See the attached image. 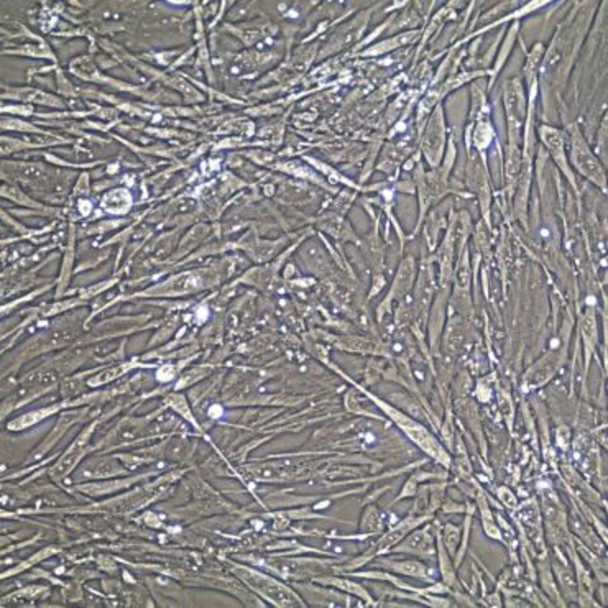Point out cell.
<instances>
[{
  "label": "cell",
  "instance_id": "6da1fadb",
  "mask_svg": "<svg viewBox=\"0 0 608 608\" xmlns=\"http://www.w3.org/2000/svg\"><path fill=\"white\" fill-rule=\"evenodd\" d=\"M580 175L595 183L598 188L605 189V170H603L602 163L593 155L591 147H589L587 140L584 138L582 131L577 127H574L573 134H570V163Z\"/></svg>",
  "mask_w": 608,
  "mask_h": 608
},
{
  "label": "cell",
  "instance_id": "7a4b0ae2",
  "mask_svg": "<svg viewBox=\"0 0 608 608\" xmlns=\"http://www.w3.org/2000/svg\"><path fill=\"white\" fill-rule=\"evenodd\" d=\"M237 574L243 582L250 585L253 591L260 593L262 597H265L269 602L275 603V605H301V600L289 589L285 587L283 584H280L278 580L269 577V575L260 574L257 570H252L248 567L242 566H239Z\"/></svg>",
  "mask_w": 608,
  "mask_h": 608
},
{
  "label": "cell",
  "instance_id": "3957f363",
  "mask_svg": "<svg viewBox=\"0 0 608 608\" xmlns=\"http://www.w3.org/2000/svg\"><path fill=\"white\" fill-rule=\"evenodd\" d=\"M505 109L508 113V131H510L511 148H518L521 137V124L525 120L526 102L525 90L518 79H511L505 86Z\"/></svg>",
  "mask_w": 608,
  "mask_h": 608
},
{
  "label": "cell",
  "instance_id": "277c9868",
  "mask_svg": "<svg viewBox=\"0 0 608 608\" xmlns=\"http://www.w3.org/2000/svg\"><path fill=\"white\" fill-rule=\"evenodd\" d=\"M444 143H446V125H444L441 106L433 113L429 124L426 127L423 137V155L431 166H438L441 163L444 153Z\"/></svg>",
  "mask_w": 608,
  "mask_h": 608
},
{
  "label": "cell",
  "instance_id": "5b68a950",
  "mask_svg": "<svg viewBox=\"0 0 608 608\" xmlns=\"http://www.w3.org/2000/svg\"><path fill=\"white\" fill-rule=\"evenodd\" d=\"M539 137H541L543 143L546 145L547 152L551 153V157L554 158L556 165L559 166L562 171H564V175H567L570 184H573L575 188V179H574L573 170H570L569 160H567V155H566V134L564 131L557 130V129H554V127L543 125L541 129H539Z\"/></svg>",
  "mask_w": 608,
  "mask_h": 608
},
{
  "label": "cell",
  "instance_id": "8992f818",
  "mask_svg": "<svg viewBox=\"0 0 608 608\" xmlns=\"http://www.w3.org/2000/svg\"><path fill=\"white\" fill-rule=\"evenodd\" d=\"M94 429H96V424H90L89 428H86L83 433L78 435V439L71 444V447L67 449L65 456L58 461V464L51 469V477L54 480L65 479L66 475L78 465L81 457L84 456L86 449H88V442L90 439V434L94 433Z\"/></svg>",
  "mask_w": 608,
  "mask_h": 608
},
{
  "label": "cell",
  "instance_id": "52a82bcc",
  "mask_svg": "<svg viewBox=\"0 0 608 608\" xmlns=\"http://www.w3.org/2000/svg\"><path fill=\"white\" fill-rule=\"evenodd\" d=\"M2 97L6 99V101L13 99V101L24 102V104H38V106H47L54 109L66 107V104L63 102L60 97L53 96V94L43 93V90L35 88H8V86H3Z\"/></svg>",
  "mask_w": 608,
  "mask_h": 608
},
{
  "label": "cell",
  "instance_id": "ba28073f",
  "mask_svg": "<svg viewBox=\"0 0 608 608\" xmlns=\"http://www.w3.org/2000/svg\"><path fill=\"white\" fill-rule=\"evenodd\" d=\"M101 206L107 214L125 216L134 206V198H131V193L127 188L111 189L102 196Z\"/></svg>",
  "mask_w": 608,
  "mask_h": 608
},
{
  "label": "cell",
  "instance_id": "9c48e42d",
  "mask_svg": "<svg viewBox=\"0 0 608 608\" xmlns=\"http://www.w3.org/2000/svg\"><path fill=\"white\" fill-rule=\"evenodd\" d=\"M125 474V470L120 465H117L113 461L107 459H94L86 462L83 469H79V479H93V477H113V475Z\"/></svg>",
  "mask_w": 608,
  "mask_h": 608
},
{
  "label": "cell",
  "instance_id": "30bf717a",
  "mask_svg": "<svg viewBox=\"0 0 608 608\" xmlns=\"http://www.w3.org/2000/svg\"><path fill=\"white\" fill-rule=\"evenodd\" d=\"M78 416H79V413H70V415H67V413H66V415H63L61 419L58 421L56 428H54L51 433H49L48 438L43 441V444H40L38 451L33 454V457L45 456V454H47L49 449L53 447V444H56L58 441H60V439L63 438V434L66 433V429H70L71 426L76 423Z\"/></svg>",
  "mask_w": 608,
  "mask_h": 608
},
{
  "label": "cell",
  "instance_id": "8fae6325",
  "mask_svg": "<svg viewBox=\"0 0 608 608\" xmlns=\"http://www.w3.org/2000/svg\"><path fill=\"white\" fill-rule=\"evenodd\" d=\"M433 538L429 536L428 531H417V533L411 534V538L403 543L400 547H397V551L413 552V554L417 556H428L433 552Z\"/></svg>",
  "mask_w": 608,
  "mask_h": 608
},
{
  "label": "cell",
  "instance_id": "7c38bea8",
  "mask_svg": "<svg viewBox=\"0 0 608 608\" xmlns=\"http://www.w3.org/2000/svg\"><path fill=\"white\" fill-rule=\"evenodd\" d=\"M6 54H17V56H33V58H47V60H56L51 48L47 43H24L15 48H6Z\"/></svg>",
  "mask_w": 608,
  "mask_h": 608
},
{
  "label": "cell",
  "instance_id": "4fadbf2b",
  "mask_svg": "<svg viewBox=\"0 0 608 608\" xmlns=\"http://www.w3.org/2000/svg\"><path fill=\"white\" fill-rule=\"evenodd\" d=\"M134 367H137L135 364H117V365H111L109 369H104L99 371L97 375H94L93 378L88 380L89 387H99V385H106L111 383L112 380H115L117 376L124 375L125 371H129L130 369H134Z\"/></svg>",
  "mask_w": 608,
  "mask_h": 608
},
{
  "label": "cell",
  "instance_id": "5bb4252c",
  "mask_svg": "<svg viewBox=\"0 0 608 608\" xmlns=\"http://www.w3.org/2000/svg\"><path fill=\"white\" fill-rule=\"evenodd\" d=\"M2 129L3 131H18V134H31V135H43L47 131L38 129L33 124H29L26 120L18 119V117H3L2 120Z\"/></svg>",
  "mask_w": 608,
  "mask_h": 608
},
{
  "label": "cell",
  "instance_id": "9a60e30c",
  "mask_svg": "<svg viewBox=\"0 0 608 608\" xmlns=\"http://www.w3.org/2000/svg\"><path fill=\"white\" fill-rule=\"evenodd\" d=\"M492 137H493V129L492 125H490V122H487V119L479 120L474 134L475 147H477L480 152H483V150L490 145V142H492Z\"/></svg>",
  "mask_w": 608,
  "mask_h": 608
},
{
  "label": "cell",
  "instance_id": "2e32d148",
  "mask_svg": "<svg viewBox=\"0 0 608 608\" xmlns=\"http://www.w3.org/2000/svg\"><path fill=\"white\" fill-rule=\"evenodd\" d=\"M319 582H322V584H334V585H337V587H340V589H346V591L349 592V593H355V595H360V597H369L365 593V591L364 589L360 587V585H357V584H353V582H349V580H340V579H330V577H328V579H319Z\"/></svg>",
  "mask_w": 608,
  "mask_h": 608
},
{
  "label": "cell",
  "instance_id": "e0dca14e",
  "mask_svg": "<svg viewBox=\"0 0 608 608\" xmlns=\"http://www.w3.org/2000/svg\"><path fill=\"white\" fill-rule=\"evenodd\" d=\"M209 370V367H198V369H191L188 370V374H184L181 378L178 380V385H176V388H184L188 387V385L196 383L199 378H202L204 375H206V371Z\"/></svg>",
  "mask_w": 608,
  "mask_h": 608
},
{
  "label": "cell",
  "instance_id": "ac0fdd59",
  "mask_svg": "<svg viewBox=\"0 0 608 608\" xmlns=\"http://www.w3.org/2000/svg\"><path fill=\"white\" fill-rule=\"evenodd\" d=\"M90 191L89 188V176L88 175H81V178L78 179V183H76L74 188H72V198L78 196L79 199H84L88 196Z\"/></svg>",
  "mask_w": 608,
  "mask_h": 608
},
{
  "label": "cell",
  "instance_id": "d6986e66",
  "mask_svg": "<svg viewBox=\"0 0 608 608\" xmlns=\"http://www.w3.org/2000/svg\"><path fill=\"white\" fill-rule=\"evenodd\" d=\"M176 371H178V367L173 364H168V365H163L161 370H158L157 376L160 382H170V380L175 378Z\"/></svg>",
  "mask_w": 608,
  "mask_h": 608
},
{
  "label": "cell",
  "instance_id": "ffe728a7",
  "mask_svg": "<svg viewBox=\"0 0 608 608\" xmlns=\"http://www.w3.org/2000/svg\"><path fill=\"white\" fill-rule=\"evenodd\" d=\"M207 415H209V417H211V419H217V417H221L222 415H224V408H222L221 405H212L211 408H209Z\"/></svg>",
  "mask_w": 608,
  "mask_h": 608
}]
</instances>
